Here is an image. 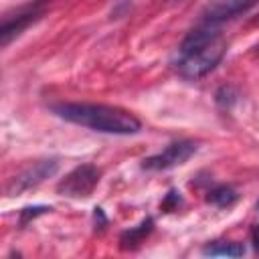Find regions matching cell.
I'll list each match as a JSON object with an SVG mask.
<instances>
[{
    "mask_svg": "<svg viewBox=\"0 0 259 259\" xmlns=\"http://www.w3.org/2000/svg\"><path fill=\"white\" fill-rule=\"evenodd\" d=\"M227 42L214 24H204L190 30L178 47L176 71L184 79H200L208 75L225 57Z\"/></svg>",
    "mask_w": 259,
    "mask_h": 259,
    "instance_id": "cell-1",
    "label": "cell"
},
{
    "mask_svg": "<svg viewBox=\"0 0 259 259\" xmlns=\"http://www.w3.org/2000/svg\"><path fill=\"white\" fill-rule=\"evenodd\" d=\"M55 115L65 121H71L81 127H89L101 134L130 136L142 130V123L136 115L125 109L103 105V103H57L51 107Z\"/></svg>",
    "mask_w": 259,
    "mask_h": 259,
    "instance_id": "cell-2",
    "label": "cell"
},
{
    "mask_svg": "<svg viewBox=\"0 0 259 259\" xmlns=\"http://www.w3.org/2000/svg\"><path fill=\"white\" fill-rule=\"evenodd\" d=\"M99 176L101 172L97 170V166L93 164H81L77 168H73L57 186V192L63 196H73V198H81V196H89L95 186L99 184Z\"/></svg>",
    "mask_w": 259,
    "mask_h": 259,
    "instance_id": "cell-3",
    "label": "cell"
},
{
    "mask_svg": "<svg viewBox=\"0 0 259 259\" xmlns=\"http://www.w3.org/2000/svg\"><path fill=\"white\" fill-rule=\"evenodd\" d=\"M57 170H59V162H57V160H53V158H51V160H38V162L26 166L20 174H16V176L8 182L6 194H8V196L22 194V192H26V190L38 186V184L45 182L47 178L55 176Z\"/></svg>",
    "mask_w": 259,
    "mask_h": 259,
    "instance_id": "cell-4",
    "label": "cell"
},
{
    "mask_svg": "<svg viewBox=\"0 0 259 259\" xmlns=\"http://www.w3.org/2000/svg\"><path fill=\"white\" fill-rule=\"evenodd\" d=\"M196 152V144L190 142V140H178V142H172L170 146H166L160 154L156 156H150L142 162V168L144 170H170L174 166H180L184 164L192 154Z\"/></svg>",
    "mask_w": 259,
    "mask_h": 259,
    "instance_id": "cell-5",
    "label": "cell"
},
{
    "mask_svg": "<svg viewBox=\"0 0 259 259\" xmlns=\"http://www.w3.org/2000/svg\"><path fill=\"white\" fill-rule=\"evenodd\" d=\"M259 0H210L200 14V20L204 24H214L219 26L221 22L233 20L239 14L249 12Z\"/></svg>",
    "mask_w": 259,
    "mask_h": 259,
    "instance_id": "cell-6",
    "label": "cell"
},
{
    "mask_svg": "<svg viewBox=\"0 0 259 259\" xmlns=\"http://www.w3.org/2000/svg\"><path fill=\"white\" fill-rule=\"evenodd\" d=\"M36 18H38V12H34V10L22 12V14H18L16 18H6V20L2 22V28H0V42H2V47H6L14 36H18V34H20L28 24H32Z\"/></svg>",
    "mask_w": 259,
    "mask_h": 259,
    "instance_id": "cell-7",
    "label": "cell"
},
{
    "mask_svg": "<svg viewBox=\"0 0 259 259\" xmlns=\"http://www.w3.org/2000/svg\"><path fill=\"white\" fill-rule=\"evenodd\" d=\"M152 229H154V221L152 219H144L138 227H132L130 231H125L123 235H121V247L123 249H134V247H138L150 233H152Z\"/></svg>",
    "mask_w": 259,
    "mask_h": 259,
    "instance_id": "cell-8",
    "label": "cell"
},
{
    "mask_svg": "<svg viewBox=\"0 0 259 259\" xmlns=\"http://www.w3.org/2000/svg\"><path fill=\"white\" fill-rule=\"evenodd\" d=\"M204 255H223V257H241L245 255V247L241 243H214V245H208L204 247L202 251Z\"/></svg>",
    "mask_w": 259,
    "mask_h": 259,
    "instance_id": "cell-9",
    "label": "cell"
},
{
    "mask_svg": "<svg viewBox=\"0 0 259 259\" xmlns=\"http://www.w3.org/2000/svg\"><path fill=\"white\" fill-rule=\"evenodd\" d=\"M206 200L212 202V204H217V206H231L237 200V192L231 186H217V188L208 190Z\"/></svg>",
    "mask_w": 259,
    "mask_h": 259,
    "instance_id": "cell-10",
    "label": "cell"
},
{
    "mask_svg": "<svg viewBox=\"0 0 259 259\" xmlns=\"http://www.w3.org/2000/svg\"><path fill=\"white\" fill-rule=\"evenodd\" d=\"M47 210H51V206H28V208H22V212H20V225H24L28 219H34L36 214H42Z\"/></svg>",
    "mask_w": 259,
    "mask_h": 259,
    "instance_id": "cell-11",
    "label": "cell"
},
{
    "mask_svg": "<svg viewBox=\"0 0 259 259\" xmlns=\"http://www.w3.org/2000/svg\"><path fill=\"white\" fill-rule=\"evenodd\" d=\"M253 245H255V251L259 253V227L253 231Z\"/></svg>",
    "mask_w": 259,
    "mask_h": 259,
    "instance_id": "cell-12",
    "label": "cell"
},
{
    "mask_svg": "<svg viewBox=\"0 0 259 259\" xmlns=\"http://www.w3.org/2000/svg\"><path fill=\"white\" fill-rule=\"evenodd\" d=\"M257 208H259V204H257Z\"/></svg>",
    "mask_w": 259,
    "mask_h": 259,
    "instance_id": "cell-13",
    "label": "cell"
}]
</instances>
